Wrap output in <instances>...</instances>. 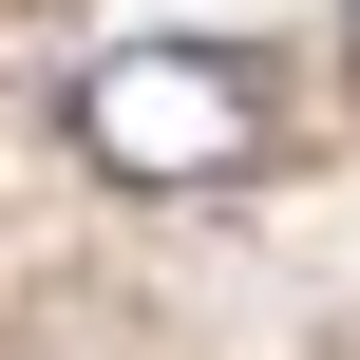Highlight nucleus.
<instances>
[{
	"mask_svg": "<svg viewBox=\"0 0 360 360\" xmlns=\"http://www.w3.org/2000/svg\"><path fill=\"white\" fill-rule=\"evenodd\" d=\"M76 152L114 190H228V171H266V57H228V38H114L76 76Z\"/></svg>",
	"mask_w": 360,
	"mask_h": 360,
	"instance_id": "nucleus-1",
	"label": "nucleus"
},
{
	"mask_svg": "<svg viewBox=\"0 0 360 360\" xmlns=\"http://www.w3.org/2000/svg\"><path fill=\"white\" fill-rule=\"evenodd\" d=\"M342 57H360V0H342Z\"/></svg>",
	"mask_w": 360,
	"mask_h": 360,
	"instance_id": "nucleus-2",
	"label": "nucleus"
}]
</instances>
